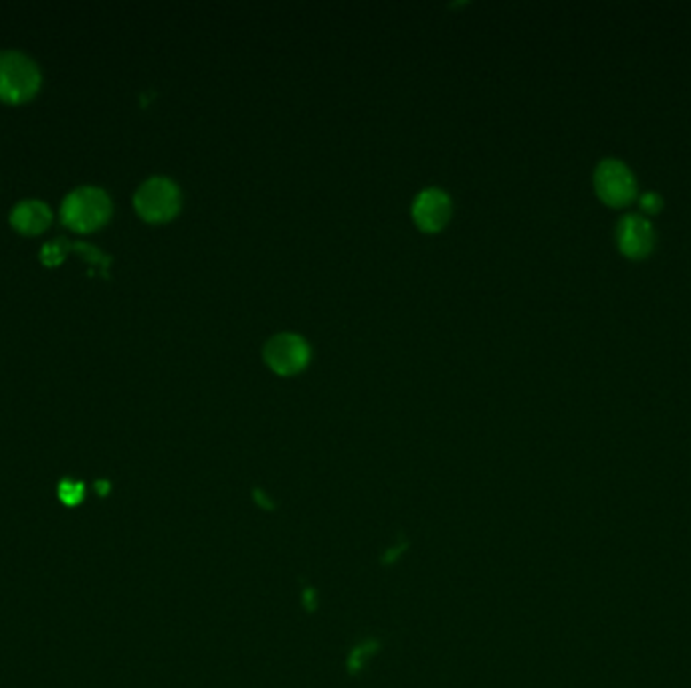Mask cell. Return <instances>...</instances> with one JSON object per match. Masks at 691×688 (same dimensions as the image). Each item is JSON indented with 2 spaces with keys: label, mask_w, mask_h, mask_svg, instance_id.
<instances>
[{
  "label": "cell",
  "mask_w": 691,
  "mask_h": 688,
  "mask_svg": "<svg viewBox=\"0 0 691 688\" xmlns=\"http://www.w3.org/2000/svg\"><path fill=\"white\" fill-rule=\"evenodd\" d=\"M109 214H112V202L104 190L79 188L65 198L61 218L73 231L91 233L106 225Z\"/></svg>",
  "instance_id": "1"
},
{
  "label": "cell",
  "mask_w": 691,
  "mask_h": 688,
  "mask_svg": "<svg viewBox=\"0 0 691 688\" xmlns=\"http://www.w3.org/2000/svg\"><path fill=\"white\" fill-rule=\"evenodd\" d=\"M41 85V73L31 59L6 51L0 53V101L23 103L33 99Z\"/></svg>",
  "instance_id": "2"
},
{
  "label": "cell",
  "mask_w": 691,
  "mask_h": 688,
  "mask_svg": "<svg viewBox=\"0 0 691 688\" xmlns=\"http://www.w3.org/2000/svg\"><path fill=\"white\" fill-rule=\"evenodd\" d=\"M139 217L148 222H168L180 210V190L166 178H150L134 198Z\"/></svg>",
  "instance_id": "3"
},
{
  "label": "cell",
  "mask_w": 691,
  "mask_h": 688,
  "mask_svg": "<svg viewBox=\"0 0 691 688\" xmlns=\"http://www.w3.org/2000/svg\"><path fill=\"white\" fill-rule=\"evenodd\" d=\"M263 358L275 374L293 376L310 364V345L296 333H279L266 344Z\"/></svg>",
  "instance_id": "4"
},
{
  "label": "cell",
  "mask_w": 691,
  "mask_h": 688,
  "mask_svg": "<svg viewBox=\"0 0 691 688\" xmlns=\"http://www.w3.org/2000/svg\"><path fill=\"white\" fill-rule=\"evenodd\" d=\"M594 186H597L599 196L611 206L631 202L637 190L633 172L619 160L600 162L594 172Z\"/></svg>",
  "instance_id": "5"
},
{
  "label": "cell",
  "mask_w": 691,
  "mask_h": 688,
  "mask_svg": "<svg viewBox=\"0 0 691 688\" xmlns=\"http://www.w3.org/2000/svg\"><path fill=\"white\" fill-rule=\"evenodd\" d=\"M451 198L437 188L423 190L413 204V218L423 233L443 231L451 218Z\"/></svg>",
  "instance_id": "6"
},
{
  "label": "cell",
  "mask_w": 691,
  "mask_h": 688,
  "mask_svg": "<svg viewBox=\"0 0 691 688\" xmlns=\"http://www.w3.org/2000/svg\"><path fill=\"white\" fill-rule=\"evenodd\" d=\"M616 241H619V247L627 257H645L653 247V228L649 220L639 217V214L624 217L616 228Z\"/></svg>",
  "instance_id": "7"
},
{
  "label": "cell",
  "mask_w": 691,
  "mask_h": 688,
  "mask_svg": "<svg viewBox=\"0 0 691 688\" xmlns=\"http://www.w3.org/2000/svg\"><path fill=\"white\" fill-rule=\"evenodd\" d=\"M12 226L23 234H41L51 225V210L47 204L27 200L20 202L11 214Z\"/></svg>",
  "instance_id": "8"
},
{
  "label": "cell",
  "mask_w": 691,
  "mask_h": 688,
  "mask_svg": "<svg viewBox=\"0 0 691 688\" xmlns=\"http://www.w3.org/2000/svg\"><path fill=\"white\" fill-rule=\"evenodd\" d=\"M382 648H385V644H382V640L377 638V636H364V638H360L354 646L348 650V654H346V660H344L346 676L350 678L362 676V672L369 668L370 660L380 652Z\"/></svg>",
  "instance_id": "9"
},
{
  "label": "cell",
  "mask_w": 691,
  "mask_h": 688,
  "mask_svg": "<svg viewBox=\"0 0 691 688\" xmlns=\"http://www.w3.org/2000/svg\"><path fill=\"white\" fill-rule=\"evenodd\" d=\"M409 550H410V537L404 535V533H399V535H396V539H394V543L388 545L386 550L380 553L378 565L385 567V569L394 567L396 564H399V561H402V558L407 555Z\"/></svg>",
  "instance_id": "10"
},
{
  "label": "cell",
  "mask_w": 691,
  "mask_h": 688,
  "mask_svg": "<svg viewBox=\"0 0 691 688\" xmlns=\"http://www.w3.org/2000/svg\"><path fill=\"white\" fill-rule=\"evenodd\" d=\"M299 604L301 610H304L307 616H314L315 612L320 610V591L312 583H307L301 580V589H299Z\"/></svg>",
  "instance_id": "11"
},
{
  "label": "cell",
  "mask_w": 691,
  "mask_h": 688,
  "mask_svg": "<svg viewBox=\"0 0 691 688\" xmlns=\"http://www.w3.org/2000/svg\"><path fill=\"white\" fill-rule=\"evenodd\" d=\"M83 494L85 488L83 485L77 483V480H63V483L59 485V499L69 507L79 505V502L83 501Z\"/></svg>",
  "instance_id": "12"
},
{
  "label": "cell",
  "mask_w": 691,
  "mask_h": 688,
  "mask_svg": "<svg viewBox=\"0 0 691 688\" xmlns=\"http://www.w3.org/2000/svg\"><path fill=\"white\" fill-rule=\"evenodd\" d=\"M68 250H69L68 241H53V242H49V244H45V247H43L41 258L45 265L55 266L63 261L65 255H68Z\"/></svg>",
  "instance_id": "13"
},
{
  "label": "cell",
  "mask_w": 691,
  "mask_h": 688,
  "mask_svg": "<svg viewBox=\"0 0 691 688\" xmlns=\"http://www.w3.org/2000/svg\"><path fill=\"white\" fill-rule=\"evenodd\" d=\"M251 499L255 502V507L263 510V513H269V515L277 513V502L271 499L269 493H266V488L251 486Z\"/></svg>",
  "instance_id": "14"
},
{
  "label": "cell",
  "mask_w": 691,
  "mask_h": 688,
  "mask_svg": "<svg viewBox=\"0 0 691 688\" xmlns=\"http://www.w3.org/2000/svg\"><path fill=\"white\" fill-rule=\"evenodd\" d=\"M643 209L649 210V212H655L659 206H661V198L655 194V192H649V194H645L643 200H641Z\"/></svg>",
  "instance_id": "15"
}]
</instances>
